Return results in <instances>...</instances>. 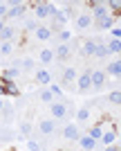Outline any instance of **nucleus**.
Segmentation results:
<instances>
[{
    "label": "nucleus",
    "instance_id": "f257e3e1",
    "mask_svg": "<svg viewBox=\"0 0 121 151\" xmlns=\"http://www.w3.org/2000/svg\"><path fill=\"white\" fill-rule=\"evenodd\" d=\"M34 16H36V18H52V16H54V14H56V9L58 7L54 5V2H34Z\"/></svg>",
    "mask_w": 121,
    "mask_h": 151
},
{
    "label": "nucleus",
    "instance_id": "f03ea898",
    "mask_svg": "<svg viewBox=\"0 0 121 151\" xmlns=\"http://www.w3.org/2000/svg\"><path fill=\"white\" fill-rule=\"evenodd\" d=\"M7 18H18L23 14L27 12V2H18V0H11V2H7Z\"/></svg>",
    "mask_w": 121,
    "mask_h": 151
},
{
    "label": "nucleus",
    "instance_id": "7ed1b4c3",
    "mask_svg": "<svg viewBox=\"0 0 121 151\" xmlns=\"http://www.w3.org/2000/svg\"><path fill=\"white\" fill-rule=\"evenodd\" d=\"M50 113H52L54 120H65V117H67V104H65V101H52Z\"/></svg>",
    "mask_w": 121,
    "mask_h": 151
},
{
    "label": "nucleus",
    "instance_id": "20e7f679",
    "mask_svg": "<svg viewBox=\"0 0 121 151\" xmlns=\"http://www.w3.org/2000/svg\"><path fill=\"white\" fill-rule=\"evenodd\" d=\"M90 79H92V88H94V90H101L103 86H105L108 75H105L103 70H92V72H90Z\"/></svg>",
    "mask_w": 121,
    "mask_h": 151
},
{
    "label": "nucleus",
    "instance_id": "39448f33",
    "mask_svg": "<svg viewBox=\"0 0 121 151\" xmlns=\"http://www.w3.org/2000/svg\"><path fill=\"white\" fill-rule=\"evenodd\" d=\"M34 81H36V83H40V86H45V88H47V86L52 83V72H50L47 68H38L36 72H34Z\"/></svg>",
    "mask_w": 121,
    "mask_h": 151
},
{
    "label": "nucleus",
    "instance_id": "423d86ee",
    "mask_svg": "<svg viewBox=\"0 0 121 151\" xmlns=\"http://www.w3.org/2000/svg\"><path fill=\"white\" fill-rule=\"evenodd\" d=\"M63 135H65V140H79L81 138V126L79 124H65Z\"/></svg>",
    "mask_w": 121,
    "mask_h": 151
},
{
    "label": "nucleus",
    "instance_id": "0eeeda50",
    "mask_svg": "<svg viewBox=\"0 0 121 151\" xmlns=\"http://www.w3.org/2000/svg\"><path fill=\"white\" fill-rule=\"evenodd\" d=\"M79 147H81L83 151H94L96 147H99V142H94L88 133H81V138H79Z\"/></svg>",
    "mask_w": 121,
    "mask_h": 151
},
{
    "label": "nucleus",
    "instance_id": "6e6552de",
    "mask_svg": "<svg viewBox=\"0 0 121 151\" xmlns=\"http://www.w3.org/2000/svg\"><path fill=\"white\" fill-rule=\"evenodd\" d=\"M34 34H36V38H38L40 43H47V41L54 36V29H52V27H47V25H38V29L34 32Z\"/></svg>",
    "mask_w": 121,
    "mask_h": 151
},
{
    "label": "nucleus",
    "instance_id": "1a4fd4ad",
    "mask_svg": "<svg viewBox=\"0 0 121 151\" xmlns=\"http://www.w3.org/2000/svg\"><path fill=\"white\" fill-rule=\"evenodd\" d=\"M115 142H117V131L112 129V124H110V129L103 131V135H101V145L103 147H115Z\"/></svg>",
    "mask_w": 121,
    "mask_h": 151
},
{
    "label": "nucleus",
    "instance_id": "9d476101",
    "mask_svg": "<svg viewBox=\"0 0 121 151\" xmlns=\"http://www.w3.org/2000/svg\"><path fill=\"white\" fill-rule=\"evenodd\" d=\"M67 18H70V9H56V14L52 16V23H54V27H58V25H65Z\"/></svg>",
    "mask_w": 121,
    "mask_h": 151
},
{
    "label": "nucleus",
    "instance_id": "9b49d317",
    "mask_svg": "<svg viewBox=\"0 0 121 151\" xmlns=\"http://www.w3.org/2000/svg\"><path fill=\"white\" fill-rule=\"evenodd\" d=\"M92 23H94L92 14H79V16H76V27H79V29H90Z\"/></svg>",
    "mask_w": 121,
    "mask_h": 151
},
{
    "label": "nucleus",
    "instance_id": "f8f14e48",
    "mask_svg": "<svg viewBox=\"0 0 121 151\" xmlns=\"http://www.w3.org/2000/svg\"><path fill=\"white\" fill-rule=\"evenodd\" d=\"M38 131L43 133V135H52V133L56 131V122L54 120H40L38 122Z\"/></svg>",
    "mask_w": 121,
    "mask_h": 151
},
{
    "label": "nucleus",
    "instance_id": "ddd939ff",
    "mask_svg": "<svg viewBox=\"0 0 121 151\" xmlns=\"http://www.w3.org/2000/svg\"><path fill=\"white\" fill-rule=\"evenodd\" d=\"M105 75L115 77V79H121V57L115 59L112 63H108V70H105Z\"/></svg>",
    "mask_w": 121,
    "mask_h": 151
},
{
    "label": "nucleus",
    "instance_id": "4468645a",
    "mask_svg": "<svg viewBox=\"0 0 121 151\" xmlns=\"http://www.w3.org/2000/svg\"><path fill=\"white\" fill-rule=\"evenodd\" d=\"M76 83H79V90L85 93V90L92 88V79H90V72H83V75L76 77Z\"/></svg>",
    "mask_w": 121,
    "mask_h": 151
},
{
    "label": "nucleus",
    "instance_id": "2eb2a0df",
    "mask_svg": "<svg viewBox=\"0 0 121 151\" xmlns=\"http://www.w3.org/2000/svg\"><path fill=\"white\" fill-rule=\"evenodd\" d=\"M105 16H110V9L105 5H101V2H96L94 9H92V18H94V20H101V18H105Z\"/></svg>",
    "mask_w": 121,
    "mask_h": 151
},
{
    "label": "nucleus",
    "instance_id": "dca6fc26",
    "mask_svg": "<svg viewBox=\"0 0 121 151\" xmlns=\"http://www.w3.org/2000/svg\"><path fill=\"white\" fill-rule=\"evenodd\" d=\"M13 65H16V68H20V70H27V72H32V70L36 68V61L29 57V59H20V61H13Z\"/></svg>",
    "mask_w": 121,
    "mask_h": 151
},
{
    "label": "nucleus",
    "instance_id": "f3484780",
    "mask_svg": "<svg viewBox=\"0 0 121 151\" xmlns=\"http://www.w3.org/2000/svg\"><path fill=\"white\" fill-rule=\"evenodd\" d=\"M88 135H90L92 140H94V142H101V135H103V124L99 122V124L90 126V129H88Z\"/></svg>",
    "mask_w": 121,
    "mask_h": 151
},
{
    "label": "nucleus",
    "instance_id": "a211bd4d",
    "mask_svg": "<svg viewBox=\"0 0 121 151\" xmlns=\"http://www.w3.org/2000/svg\"><path fill=\"white\" fill-rule=\"evenodd\" d=\"M115 20H117V16L110 14V16H105V18L96 20V25H99V29H112V27H115Z\"/></svg>",
    "mask_w": 121,
    "mask_h": 151
},
{
    "label": "nucleus",
    "instance_id": "6ab92c4d",
    "mask_svg": "<svg viewBox=\"0 0 121 151\" xmlns=\"http://www.w3.org/2000/svg\"><path fill=\"white\" fill-rule=\"evenodd\" d=\"M13 36H16V29H13L11 25H5V29H2V34H0V43H11Z\"/></svg>",
    "mask_w": 121,
    "mask_h": 151
},
{
    "label": "nucleus",
    "instance_id": "aec40b11",
    "mask_svg": "<svg viewBox=\"0 0 121 151\" xmlns=\"http://www.w3.org/2000/svg\"><path fill=\"white\" fill-rule=\"evenodd\" d=\"M94 50H96V41H85V43L81 45L83 57H94Z\"/></svg>",
    "mask_w": 121,
    "mask_h": 151
},
{
    "label": "nucleus",
    "instance_id": "412c9836",
    "mask_svg": "<svg viewBox=\"0 0 121 151\" xmlns=\"http://www.w3.org/2000/svg\"><path fill=\"white\" fill-rule=\"evenodd\" d=\"M54 57H58V59H67V57H70V45H67V43L56 45V50H54Z\"/></svg>",
    "mask_w": 121,
    "mask_h": 151
},
{
    "label": "nucleus",
    "instance_id": "4be33fe9",
    "mask_svg": "<svg viewBox=\"0 0 121 151\" xmlns=\"http://www.w3.org/2000/svg\"><path fill=\"white\" fill-rule=\"evenodd\" d=\"M20 75V68H16V65H11V68H7V70H2V79H7V81H11V79H16V77Z\"/></svg>",
    "mask_w": 121,
    "mask_h": 151
},
{
    "label": "nucleus",
    "instance_id": "5701e85b",
    "mask_svg": "<svg viewBox=\"0 0 121 151\" xmlns=\"http://www.w3.org/2000/svg\"><path fill=\"white\" fill-rule=\"evenodd\" d=\"M76 77H79V72H76L74 68H65V70H63V83L76 81Z\"/></svg>",
    "mask_w": 121,
    "mask_h": 151
},
{
    "label": "nucleus",
    "instance_id": "b1692460",
    "mask_svg": "<svg viewBox=\"0 0 121 151\" xmlns=\"http://www.w3.org/2000/svg\"><path fill=\"white\" fill-rule=\"evenodd\" d=\"M105 47H108V54H119V57H121V41L112 38V41H110Z\"/></svg>",
    "mask_w": 121,
    "mask_h": 151
},
{
    "label": "nucleus",
    "instance_id": "393cba45",
    "mask_svg": "<svg viewBox=\"0 0 121 151\" xmlns=\"http://www.w3.org/2000/svg\"><path fill=\"white\" fill-rule=\"evenodd\" d=\"M38 59H40V63H52V61H54V50H50V47L40 50Z\"/></svg>",
    "mask_w": 121,
    "mask_h": 151
},
{
    "label": "nucleus",
    "instance_id": "a878e982",
    "mask_svg": "<svg viewBox=\"0 0 121 151\" xmlns=\"http://www.w3.org/2000/svg\"><path fill=\"white\" fill-rule=\"evenodd\" d=\"M90 120V108H79L76 111V124H85Z\"/></svg>",
    "mask_w": 121,
    "mask_h": 151
},
{
    "label": "nucleus",
    "instance_id": "bb28decb",
    "mask_svg": "<svg viewBox=\"0 0 121 151\" xmlns=\"http://www.w3.org/2000/svg\"><path fill=\"white\" fill-rule=\"evenodd\" d=\"M38 97H40V101H43V104H52V101H54V95H52L50 88H43Z\"/></svg>",
    "mask_w": 121,
    "mask_h": 151
},
{
    "label": "nucleus",
    "instance_id": "cd10ccee",
    "mask_svg": "<svg viewBox=\"0 0 121 151\" xmlns=\"http://www.w3.org/2000/svg\"><path fill=\"white\" fill-rule=\"evenodd\" d=\"M20 135H23V138H27L29 140V133H32V122H20Z\"/></svg>",
    "mask_w": 121,
    "mask_h": 151
},
{
    "label": "nucleus",
    "instance_id": "c85d7f7f",
    "mask_svg": "<svg viewBox=\"0 0 121 151\" xmlns=\"http://www.w3.org/2000/svg\"><path fill=\"white\" fill-rule=\"evenodd\" d=\"M47 88L52 90V95H54V99H63V90H61V86H58V83H54V81H52L50 86H47Z\"/></svg>",
    "mask_w": 121,
    "mask_h": 151
},
{
    "label": "nucleus",
    "instance_id": "c756f323",
    "mask_svg": "<svg viewBox=\"0 0 121 151\" xmlns=\"http://www.w3.org/2000/svg\"><path fill=\"white\" fill-rule=\"evenodd\" d=\"M94 57H99V59H105V57H108V47H105V45H103V43H96Z\"/></svg>",
    "mask_w": 121,
    "mask_h": 151
},
{
    "label": "nucleus",
    "instance_id": "7c9ffc66",
    "mask_svg": "<svg viewBox=\"0 0 121 151\" xmlns=\"http://www.w3.org/2000/svg\"><path fill=\"white\" fill-rule=\"evenodd\" d=\"M108 101H110V104H119V106H121V90H112V93L108 95Z\"/></svg>",
    "mask_w": 121,
    "mask_h": 151
},
{
    "label": "nucleus",
    "instance_id": "2f4dec72",
    "mask_svg": "<svg viewBox=\"0 0 121 151\" xmlns=\"http://www.w3.org/2000/svg\"><path fill=\"white\" fill-rule=\"evenodd\" d=\"M13 50V45L11 43H0V54H5V57H9Z\"/></svg>",
    "mask_w": 121,
    "mask_h": 151
},
{
    "label": "nucleus",
    "instance_id": "473e14b6",
    "mask_svg": "<svg viewBox=\"0 0 121 151\" xmlns=\"http://www.w3.org/2000/svg\"><path fill=\"white\" fill-rule=\"evenodd\" d=\"M0 140H2V142H9V140H11V131H9V129H0Z\"/></svg>",
    "mask_w": 121,
    "mask_h": 151
},
{
    "label": "nucleus",
    "instance_id": "72a5a7b5",
    "mask_svg": "<svg viewBox=\"0 0 121 151\" xmlns=\"http://www.w3.org/2000/svg\"><path fill=\"white\" fill-rule=\"evenodd\" d=\"M27 151H40V145L36 140H27Z\"/></svg>",
    "mask_w": 121,
    "mask_h": 151
},
{
    "label": "nucleus",
    "instance_id": "f704fd0d",
    "mask_svg": "<svg viewBox=\"0 0 121 151\" xmlns=\"http://www.w3.org/2000/svg\"><path fill=\"white\" fill-rule=\"evenodd\" d=\"M58 38H61L63 43H67V41H70V38H72V34H70V32H67V29H61V32H58Z\"/></svg>",
    "mask_w": 121,
    "mask_h": 151
},
{
    "label": "nucleus",
    "instance_id": "c9c22d12",
    "mask_svg": "<svg viewBox=\"0 0 121 151\" xmlns=\"http://www.w3.org/2000/svg\"><path fill=\"white\" fill-rule=\"evenodd\" d=\"M2 113H5L7 120H9V117H13V108H11V104H5V106H2Z\"/></svg>",
    "mask_w": 121,
    "mask_h": 151
},
{
    "label": "nucleus",
    "instance_id": "e433bc0d",
    "mask_svg": "<svg viewBox=\"0 0 121 151\" xmlns=\"http://www.w3.org/2000/svg\"><path fill=\"white\" fill-rule=\"evenodd\" d=\"M105 7H110V9H115V12H121V0H110Z\"/></svg>",
    "mask_w": 121,
    "mask_h": 151
},
{
    "label": "nucleus",
    "instance_id": "4c0bfd02",
    "mask_svg": "<svg viewBox=\"0 0 121 151\" xmlns=\"http://www.w3.org/2000/svg\"><path fill=\"white\" fill-rule=\"evenodd\" d=\"M25 29H27V32H36V29H38V23H36V20H27Z\"/></svg>",
    "mask_w": 121,
    "mask_h": 151
},
{
    "label": "nucleus",
    "instance_id": "58836bf2",
    "mask_svg": "<svg viewBox=\"0 0 121 151\" xmlns=\"http://www.w3.org/2000/svg\"><path fill=\"white\" fill-rule=\"evenodd\" d=\"M112 38H117V41H121V27H112Z\"/></svg>",
    "mask_w": 121,
    "mask_h": 151
},
{
    "label": "nucleus",
    "instance_id": "ea45409f",
    "mask_svg": "<svg viewBox=\"0 0 121 151\" xmlns=\"http://www.w3.org/2000/svg\"><path fill=\"white\" fill-rule=\"evenodd\" d=\"M7 9H9V7H7V2H0V20L7 16Z\"/></svg>",
    "mask_w": 121,
    "mask_h": 151
},
{
    "label": "nucleus",
    "instance_id": "a19ab883",
    "mask_svg": "<svg viewBox=\"0 0 121 151\" xmlns=\"http://www.w3.org/2000/svg\"><path fill=\"white\" fill-rule=\"evenodd\" d=\"M103 151H121V149H117V147H105Z\"/></svg>",
    "mask_w": 121,
    "mask_h": 151
},
{
    "label": "nucleus",
    "instance_id": "79ce46f5",
    "mask_svg": "<svg viewBox=\"0 0 121 151\" xmlns=\"http://www.w3.org/2000/svg\"><path fill=\"white\" fill-rule=\"evenodd\" d=\"M2 29H5V20H0V34H2Z\"/></svg>",
    "mask_w": 121,
    "mask_h": 151
},
{
    "label": "nucleus",
    "instance_id": "37998d69",
    "mask_svg": "<svg viewBox=\"0 0 121 151\" xmlns=\"http://www.w3.org/2000/svg\"><path fill=\"white\" fill-rule=\"evenodd\" d=\"M2 86H5V81H2V77H0V95H2Z\"/></svg>",
    "mask_w": 121,
    "mask_h": 151
},
{
    "label": "nucleus",
    "instance_id": "c03bdc74",
    "mask_svg": "<svg viewBox=\"0 0 121 151\" xmlns=\"http://www.w3.org/2000/svg\"><path fill=\"white\" fill-rule=\"evenodd\" d=\"M2 106H5V101H2V99H0V111H2Z\"/></svg>",
    "mask_w": 121,
    "mask_h": 151
},
{
    "label": "nucleus",
    "instance_id": "a18cd8bd",
    "mask_svg": "<svg viewBox=\"0 0 121 151\" xmlns=\"http://www.w3.org/2000/svg\"><path fill=\"white\" fill-rule=\"evenodd\" d=\"M117 149H121V142H119V147H117Z\"/></svg>",
    "mask_w": 121,
    "mask_h": 151
},
{
    "label": "nucleus",
    "instance_id": "49530a36",
    "mask_svg": "<svg viewBox=\"0 0 121 151\" xmlns=\"http://www.w3.org/2000/svg\"><path fill=\"white\" fill-rule=\"evenodd\" d=\"M119 16H121V12H119Z\"/></svg>",
    "mask_w": 121,
    "mask_h": 151
},
{
    "label": "nucleus",
    "instance_id": "de8ad7c7",
    "mask_svg": "<svg viewBox=\"0 0 121 151\" xmlns=\"http://www.w3.org/2000/svg\"><path fill=\"white\" fill-rule=\"evenodd\" d=\"M11 151H13V149H11Z\"/></svg>",
    "mask_w": 121,
    "mask_h": 151
}]
</instances>
